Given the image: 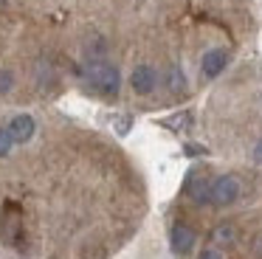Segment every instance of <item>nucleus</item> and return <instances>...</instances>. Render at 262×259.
<instances>
[{
    "mask_svg": "<svg viewBox=\"0 0 262 259\" xmlns=\"http://www.w3.org/2000/svg\"><path fill=\"white\" fill-rule=\"evenodd\" d=\"M82 82L91 93L96 96H104V99H113L119 96V88H121V73L113 62L107 59H99V62H85L82 65Z\"/></svg>",
    "mask_w": 262,
    "mask_h": 259,
    "instance_id": "obj_1",
    "label": "nucleus"
},
{
    "mask_svg": "<svg viewBox=\"0 0 262 259\" xmlns=\"http://www.w3.org/2000/svg\"><path fill=\"white\" fill-rule=\"evenodd\" d=\"M0 236L12 248L23 245V211L14 203H6V208L0 214Z\"/></svg>",
    "mask_w": 262,
    "mask_h": 259,
    "instance_id": "obj_2",
    "label": "nucleus"
},
{
    "mask_svg": "<svg viewBox=\"0 0 262 259\" xmlns=\"http://www.w3.org/2000/svg\"><path fill=\"white\" fill-rule=\"evenodd\" d=\"M211 183H214V178H209L206 169H192V172L186 175L183 191H186V197L194 206H209L211 203Z\"/></svg>",
    "mask_w": 262,
    "mask_h": 259,
    "instance_id": "obj_3",
    "label": "nucleus"
},
{
    "mask_svg": "<svg viewBox=\"0 0 262 259\" xmlns=\"http://www.w3.org/2000/svg\"><path fill=\"white\" fill-rule=\"evenodd\" d=\"M243 195V186L234 175H217L214 183H211V206L217 208H226V206H234Z\"/></svg>",
    "mask_w": 262,
    "mask_h": 259,
    "instance_id": "obj_4",
    "label": "nucleus"
},
{
    "mask_svg": "<svg viewBox=\"0 0 262 259\" xmlns=\"http://www.w3.org/2000/svg\"><path fill=\"white\" fill-rule=\"evenodd\" d=\"M194 242H198V234H194L192 225L186 223H175L169 228V245L178 256H189L194 251Z\"/></svg>",
    "mask_w": 262,
    "mask_h": 259,
    "instance_id": "obj_5",
    "label": "nucleus"
},
{
    "mask_svg": "<svg viewBox=\"0 0 262 259\" xmlns=\"http://www.w3.org/2000/svg\"><path fill=\"white\" fill-rule=\"evenodd\" d=\"M130 84L138 96H149L155 88H158V71L152 65H138L133 68V76H130Z\"/></svg>",
    "mask_w": 262,
    "mask_h": 259,
    "instance_id": "obj_6",
    "label": "nucleus"
},
{
    "mask_svg": "<svg viewBox=\"0 0 262 259\" xmlns=\"http://www.w3.org/2000/svg\"><path fill=\"white\" fill-rule=\"evenodd\" d=\"M226 65H228V51L226 48H209L203 54V59H200V73L206 79H217L226 71Z\"/></svg>",
    "mask_w": 262,
    "mask_h": 259,
    "instance_id": "obj_7",
    "label": "nucleus"
},
{
    "mask_svg": "<svg viewBox=\"0 0 262 259\" xmlns=\"http://www.w3.org/2000/svg\"><path fill=\"white\" fill-rule=\"evenodd\" d=\"M34 130H37V124H34V118H31L29 113H20V116H14L12 121H9V133H12L14 144H26V141H31Z\"/></svg>",
    "mask_w": 262,
    "mask_h": 259,
    "instance_id": "obj_8",
    "label": "nucleus"
},
{
    "mask_svg": "<svg viewBox=\"0 0 262 259\" xmlns=\"http://www.w3.org/2000/svg\"><path fill=\"white\" fill-rule=\"evenodd\" d=\"M164 82H166V90H169L172 96H183L186 93V73H183V68L181 65H169L166 68V76H164Z\"/></svg>",
    "mask_w": 262,
    "mask_h": 259,
    "instance_id": "obj_9",
    "label": "nucleus"
},
{
    "mask_svg": "<svg viewBox=\"0 0 262 259\" xmlns=\"http://www.w3.org/2000/svg\"><path fill=\"white\" fill-rule=\"evenodd\" d=\"M211 242H214V248H231L237 242V228L231 223H220L211 231Z\"/></svg>",
    "mask_w": 262,
    "mask_h": 259,
    "instance_id": "obj_10",
    "label": "nucleus"
},
{
    "mask_svg": "<svg viewBox=\"0 0 262 259\" xmlns=\"http://www.w3.org/2000/svg\"><path fill=\"white\" fill-rule=\"evenodd\" d=\"M99 59H107V39L102 34L88 39V45H85V62H99Z\"/></svg>",
    "mask_w": 262,
    "mask_h": 259,
    "instance_id": "obj_11",
    "label": "nucleus"
},
{
    "mask_svg": "<svg viewBox=\"0 0 262 259\" xmlns=\"http://www.w3.org/2000/svg\"><path fill=\"white\" fill-rule=\"evenodd\" d=\"M12 146H14V138L9 133V127H0V158H6L12 152Z\"/></svg>",
    "mask_w": 262,
    "mask_h": 259,
    "instance_id": "obj_12",
    "label": "nucleus"
},
{
    "mask_svg": "<svg viewBox=\"0 0 262 259\" xmlns=\"http://www.w3.org/2000/svg\"><path fill=\"white\" fill-rule=\"evenodd\" d=\"M14 88V73L6 71V68H0V93H9Z\"/></svg>",
    "mask_w": 262,
    "mask_h": 259,
    "instance_id": "obj_13",
    "label": "nucleus"
},
{
    "mask_svg": "<svg viewBox=\"0 0 262 259\" xmlns=\"http://www.w3.org/2000/svg\"><path fill=\"white\" fill-rule=\"evenodd\" d=\"M198 259H223V253L217 251V248H206V251H200Z\"/></svg>",
    "mask_w": 262,
    "mask_h": 259,
    "instance_id": "obj_14",
    "label": "nucleus"
},
{
    "mask_svg": "<svg viewBox=\"0 0 262 259\" xmlns=\"http://www.w3.org/2000/svg\"><path fill=\"white\" fill-rule=\"evenodd\" d=\"M254 161H256V163H262V138L254 144Z\"/></svg>",
    "mask_w": 262,
    "mask_h": 259,
    "instance_id": "obj_15",
    "label": "nucleus"
},
{
    "mask_svg": "<svg viewBox=\"0 0 262 259\" xmlns=\"http://www.w3.org/2000/svg\"><path fill=\"white\" fill-rule=\"evenodd\" d=\"M186 152H189V155H203V146H186Z\"/></svg>",
    "mask_w": 262,
    "mask_h": 259,
    "instance_id": "obj_16",
    "label": "nucleus"
},
{
    "mask_svg": "<svg viewBox=\"0 0 262 259\" xmlns=\"http://www.w3.org/2000/svg\"><path fill=\"white\" fill-rule=\"evenodd\" d=\"M254 251H256V256H259V259H262V234H259V236H256V245H254Z\"/></svg>",
    "mask_w": 262,
    "mask_h": 259,
    "instance_id": "obj_17",
    "label": "nucleus"
}]
</instances>
